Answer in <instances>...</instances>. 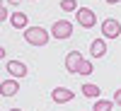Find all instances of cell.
I'll return each instance as SVG.
<instances>
[{
	"label": "cell",
	"instance_id": "19",
	"mask_svg": "<svg viewBox=\"0 0 121 111\" xmlns=\"http://www.w3.org/2000/svg\"><path fill=\"white\" fill-rule=\"evenodd\" d=\"M7 3H10V5H19V3H22V0H7Z\"/></svg>",
	"mask_w": 121,
	"mask_h": 111
},
{
	"label": "cell",
	"instance_id": "21",
	"mask_svg": "<svg viewBox=\"0 0 121 111\" xmlns=\"http://www.w3.org/2000/svg\"><path fill=\"white\" fill-rule=\"evenodd\" d=\"M0 5H3V0H0Z\"/></svg>",
	"mask_w": 121,
	"mask_h": 111
},
{
	"label": "cell",
	"instance_id": "14",
	"mask_svg": "<svg viewBox=\"0 0 121 111\" xmlns=\"http://www.w3.org/2000/svg\"><path fill=\"white\" fill-rule=\"evenodd\" d=\"M92 70H95V65L90 63V60H82V65H80L78 75H92Z\"/></svg>",
	"mask_w": 121,
	"mask_h": 111
},
{
	"label": "cell",
	"instance_id": "9",
	"mask_svg": "<svg viewBox=\"0 0 121 111\" xmlns=\"http://www.w3.org/2000/svg\"><path fill=\"white\" fill-rule=\"evenodd\" d=\"M19 92V82H17V77H7L0 82V94L3 97H15Z\"/></svg>",
	"mask_w": 121,
	"mask_h": 111
},
{
	"label": "cell",
	"instance_id": "18",
	"mask_svg": "<svg viewBox=\"0 0 121 111\" xmlns=\"http://www.w3.org/2000/svg\"><path fill=\"white\" fill-rule=\"evenodd\" d=\"M104 3H109V5H119L121 0H104Z\"/></svg>",
	"mask_w": 121,
	"mask_h": 111
},
{
	"label": "cell",
	"instance_id": "17",
	"mask_svg": "<svg viewBox=\"0 0 121 111\" xmlns=\"http://www.w3.org/2000/svg\"><path fill=\"white\" fill-rule=\"evenodd\" d=\"M5 56H7V51H5V48H3V46H0V60H3Z\"/></svg>",
	"mask_w": 121,
	"mask_h": 111
},
{
	"label": "cell",
	"instance_id": "12",
	"mask_svg": "<svg viewBox=\"0 0 121 111\" xmlns=\"http://www.w3.org/2000/svg\"><path fill=\"white\" fill-rule=\"evenodd\" d=\"M114 106H116L114 99H102V97H97L95 104H92V111H112Z\"/></svg>",
	"mask_w": 121,
	"mask_h": 111
},
{
	"label": "cell",
	"instance_id": "11",
	"mask_svg": "<svg viewBox=\"0 0 121 111\" xmlns=\"http://www.w3.org/2000/svg\"><path fill=\"white\" fill-rule=\"evenodd\" d=\"M82 94L87 99H97V97H102V87L95 85V82H85L82 85Z\"/></svg>",
	"mask_w": 121,
	"mask_h": 111
},
{
	"label": "cell",
	"instance_id": "6",
	"mask_svg": "<svg viewBox=\"0 0 121 111\" xmlns=\"http://www.w3.org/2000/svg\"><path fill=\"white\" fill-rule=\"evenodd\" d=\"M51 99H53V104H68V102L75 99V94H73V89H68V87H56L51 92Z\"/></svg>",
	"mask_w": 121,
	"mask_h": 111
},
{
	"label": "cell",
	"instance_id": "3",
	"mask_svg": "<svg viewBox=\"0 0 121 111\" xmlns=\"http://www.w3.org/2000/svg\"><path fill=\"white\" fill-rule=\"evenodd\" d=\"M99 29H102V36L104 39H119L121 36V22L114 19V17H107Z\"/></svg>",
	"mask_w": 121,
	"mask_h": 111
},
{
	"label": "cell",
	"instance_id": "7",
	"mask_svg": "<svg viewBox=\"0 0 121 111\" xmlns=\"http://www.w3.org/2000/svg\"><path fill=\"white\" fill-rule=\"evenodd\" d=\"M107 51H109V46H107L104 36H99V39H95V41L90 44V56H92V58H104Z\"/></svg>",
	"mask_w": 121,
	"mask_h": 111
},
{
	"label": "cell",
	"instance_id": "2",
	"mask_svg": "<svg viewBox=\"0 0 121 111\" xmlns=\"http://www.w3.org/2000/svg\"><path fill=\"white\" fill-rule=\"evenodd\" d=\"M75 17H78V24L82 29H92L97 24V15H95L92 7H78L75 10Z\"/></svg>",
	"mask_w": 121,
	"mask_h": 111
},
{
	"label": "cell",
	"instance_id": "16",
	"mask_svg": "<svg viewBox=\"0 0 121 111\" xmlns=\"http://www.w3.org/2000/svg\"><path fill=\"white\" fill-rule=\"evenodd\" d=\"M114 104L121 106V89H116V92H114Z\"/></svg>",
	"mask_w": 121,
	"mask_h": 111
},
{
	"label": "cell",
	"instance_id": "10",
	"mask_svg": "<svg viewBox=\"0 0 121 111\" xmlns=\"http://www.w3.org/2000/svg\"><path fill=\"white\" fill-rule=\"evenodd\" d=\"M10 24H12L15 29H22V32H24V29L29 27V19H27L24 12H12V15H10Z\"/></svg>",
	"mask_w": 121,
	"mask_h": 111
},
{
	"label": "cell",
	"instance_id": "4",
	"mask_svg": "<svg viewBox=\"0 0 121 111\" xmlns=\"http://www.w3.org/2000/svg\"><path fill=\"white\" fill-rule=\"evenodd\" d=\"M70 34H73V24H70L68 19H58V22H53V27H51V36L53 39L65 41V39H70Z\"/></svg>",
	"mask_w": 121,
	"mask_h": 111
},
{
	"label": "cell",
	"instance_id": "15",
	"mask_svg": "<svg viewBox=\"0 0 121 111\" xmlns=\"http://www.w3.org/2000/svg\"><path fill=\"white\" fill-rule=\"evenodd\" d=\"M10 15H7V7L5 5H0V22H3V19H7Z\"/></svg>",
	"mask_w": 121,
	"mask_h": 111
},
{
	"label": "cell",
	"instance_id": "5",
	"mask_svg": "<svg viewBox=\"0 0 121 111\" xmlns=\"http://www.w3.org/2000/svg\"><path fill=\"white\" fill-rule=\"evenodd\" d=\"M82 60H85V56L80 53V51H70L68 56H65V73H70V75H78V70H80V65H82Z\"/></svg>",
	"mask_w": 121,
	"mask_h": 111
},
{
	"label": "cell",
	"instance_id": "20",
	"mask_svg": "<svg viewBox=\"0 0 121 111\" xmlns=\"http://www.w3.org/2000/svg\"><path fill=\"white\" fill-rule=\"evenodd\" d=\"M10 111H22V109H10Z\"/></svg>",
	"mask_w": 121,
	"mask_h": 111
},
{
	"label": "cell",
	"instance_id": "8",
	"mask_svg": "<svg viewBox=\"0 0 121 111\" xmlns=\"http://www.w3.org/2000/svg\"><path fill=\"white\" fill-rule=\"evenodd\" d=\"M5 68H7V73L12 75V77H17V80L19 77H27V73H29V68L22 63V60H7Z\"/></svg>",
	"mask_w": 121,
	"mask_h": 111
},
{
	"label": "cell",
	"instance_id": "13",
	"mask_svg": "<svg viewBox=\"0 0 121 111\" xmlns=\"http://www.w3.org/2000/svg\"><path fill=\"white\" fill-rule=\"evenodd\" d=\"M63 12H75L78 10V0H60V5H58Z\"/></svg>",
	"mask_w": 121,
	"mask_h": 111
},
{
	"label": "cell",
	"instance_id": "1",
	"mask_svg": "<svg viewBox=\"0 0 121 111\" xmlns=\"http://www.w3.org/2000/svg\"><path fill=\"white\" fill-rule=\"evenodd\" d=\"M24 41L29 46H48L51 32H46L44 27H27L24 29Z\"/></svg>",
	"mask_w": 121,
	"mask_h": 111
}]
</instances>
